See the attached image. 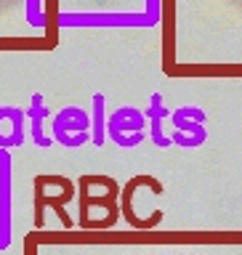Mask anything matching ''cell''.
I'll list each match as a JSON object with an SVG mask.
<instances>
[{"mask_svg": "<svg viewBox=\"0 0 242 255\" xmlns=\"http://www.w3.org/2000/svg\"><path fill=\"white\" fill-rule=\"evenodd\" d=\"M203 141H205V138H197V135H192V138H187V135L179 133V130H176V133H173V138H171V143H179V146H187V149H192V146H200Z\"/></svg>", "mask_w": 242, "mask_h": 255, "instance_id": "9", "label": "cell"}, {"mask_svg": "<svg viewBox=\"0 0 242 255\" xmlns=\"http://www.w3.org/2000/svg\"><path fill=\"white\" fill-rule=\"evenodd\" d=\"M56 141L64 143L67 149H75V146H83V143L88 141V133H80V135H59Z\"/></svg>", "mask_w": 242, "mask_h": 255, "instance_id": "10", "label": "cell"}, {"mask_svg": "<svg viewBox=\"0 0 242 255\" xmlns=\"http://www.w3.org/2000/svg\"><path fill=\"white\" fill-rule=\"evenodd\" d=\"M93 143L96 146H101L104 143V130H107V125H104V96L96 93L93 96Z\"/></svg>", "mask_w": 242, "mask_h": 255, "instance_id": "7", "label": "cell"}, {"mask_svg": "<svg viewBox=\"0 0 242 255\" xmlns=\"http://www.w3.org/2000/svg\"><path fill=\"white\" fill-rule=\"evenodd\" d=\"M168 115V109L163 107V96L155 93L152 96V107H149V117H152V138H155L157 146H171V138H165L163 130H160V120Z\"/></svg>", "mask_w": 242, "mask_h": 255, "instance_id": "6", "label": "cell"}, {"mask_svg": "<svg viewBox=\"0 0 242 255\" xmlns=\"http://www.w3.org/2000/svg\"><path fill=\"white\" fill-rule=\"evenodd\" d=\"M88 128H91V120H88V115L83 109L77 107H67L59 112V117L53 120V135L59 138V135H67L69 130L80 135V133H88Z\"/></svg>", "mask_w": 242, "mask_h": 255, "instance_id": "4", "label": "cell"}, {"mask_svg": "<svg viewBox=\"0 0 242 255\" xmlns=\"http://www.w3.org/2000/svg\"><path fill=\"white\" fill-rule=\"evenodd\" d=\"M176 115H179V117H189V120H197V123H205V112L197 109V107H181V109H176Z\"/></svg>", "mask_w": 242, "mask_h": 255, "instance_id": "11", "label": "cell"}, {"mask_svg": "<svg viewBox=\"0 0 242 255\" xmlns=\"http://www.w3.org/2000/svg\"><path fill=\"white\" fill-rule=\"evenodd\" d=\"M69 199H75V183H72V181L64 186V191H61L59 197H45V194H43V183L35 181V229H43V210H45V205L53 207L56 215L61 218V223H64L67 229L75 226V221H72L69 213L64 210V205H67Z\"/></svg>", "mask_w": 242, "mask_h": 255, "instance_id": "2", "label": "cell"}, {"mask_svg": "<svg viewBox=\"0 0 242 255\" xmlns=\"http://www.w3.org/2000/svg\"><path fill=\"white\" fill-rule=\"evenodd\" d=\"M139 186H149L155 194H163V183H160L157 178H152V175H136V178H131L125 183V189H120V197H123V207H120V213L125 215V221L131 223L133 229H152V226H157L160 221H163V213L160 210H155V215L152 218H147V221H141V218H136L133 215V210H131V197H133V191L139 189Z\"/></svg>", "mask_w": 242, "mask_h": 255, "instance_id": "1", "label": "cell"}, {"mask_svg": "<svg viewBox=\"0 0 242 255\" xmlns=\"http://www.w3.org/2000/svg\"><path fill=\"white\" fill-rule=\"evenodd\" d=\"M48 115V109L43 107V96L35 93L32 96V109H29V117H32V138H35L37 146H51V138L43 135V117Z\"/></svg>", "mask_w": 242, "mask_h": 255, "instance_id": "5", "label": "cell"}, {"mask_svg": "<svg viewBox=\"0 0 242 255\" xmlns=\"http://www.w3.org/2000/svg\"><path fill=\"white\" fill-rule=\"evenodd\" d=\"M144 128H147V120H144V115L139 109H133V107H120L115 115L109 117V123H107V133L109 135H115V133H141Z\"/></svg>", "mask_w": 242, "mask_h": 255, "instance_id": "3", "label": "cell"}, {"mask_svg": "<svg viewBox=\"0 0 242 255\" xmlns=\"http://www.w3.org/2000/svg\"><path fill=\"white\" fill-rule=\"evenodd\" d=\"M173 125L179 128V133H195V135H200V138H205V128H203V123H197V120L179 117L173 112Z\"/></svg>", "mask_w": 242, "mask_h": 255, "instance_id": "8", "label": "cell"}]
</instances>
